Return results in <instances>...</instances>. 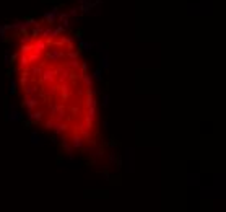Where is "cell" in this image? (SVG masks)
I'll list each match as a JSON object with an SVG mask.
<instances>
[{
    "mask_svg": "<svg viewBox=\"0 0 226 212\" xmlns=\"http://www.w3.org/2000/svg\"><path fill=\"white\" fill-rule=\"evenodd\" d=\"M78 43H80V47H83V49L86 51V52L93 51V47H94V43H86V41H83V39H80Z\"/></svg>",
    "mask_w": 226,
    "mask_h": 212,
    "instance_id": "7",
    "label": "cell"
},
{
    "mask_svg": "<svg viewBox=\"0 0 226 212\" xmlns=\"http://www.w3.org/2000/svg\"><path fill=\"white\" fill-rule=\"evenodd\" d=\"M8 121H12V122H21V121H23V114H21L20 111H16V109H10Z\"/></svg>",
    "mask_w": 226,
    "mask_h": 212,
    "instance_id": "3",
    "label": "cell"
},
{
    "mask_svg": "<svg viewBox=\"0 0 226 212\" xmlns=\"http://www.w3.org/2000/svg\"><path fill=\"white\" fill-rule=\"evenodd\" d=\"M5 64L10 65V51H5Z\"/></svg>",
    "mask_w": 226,
    "mask_h": 212,
    "instance_id": "22",
    "label": "cell"
},
{
    "mask_svg": "<svg viewBox=\"0 0 226 212\" xmlns=\"http://www.w3.org/2000/svg\"><path fill=\"white\" fill-rule=\"evenodd\" d=\"M85 119L90 121V122H94V119H96V108L88 106V113H86V116H85Z\"/></svg>",
    "mask_w": 226,
    "mask_h": 212,
    "instance_id": "5",
    "label": "cell"
},
{
    "mask_svg": "<svg viewBox=\"0 0 226 212\" xmlns=\"http://www.w3.org/2000/svg\"><path fill=\"white\" fill-rule=\"evenodd\" d=\"M10 93H12V95L16 93V82H15V80L10 82Z\"/></svg>",
    "mask_w": 226,
    "mask_h": 212,
    "instance_id": "16",
    "label": "cell"
},
{
    "mask_svg": "<svg viewBox=\"0 0 226 212\" xmlns=\"http://www.w3.org/2000/svg\"><path fill=\"white\" fill-rule=\"evenodd\" d=\"M86 67H88V64H86V62H83V64H81V73H85V70H86Z\"/></svg>",
    "mask_w": 226,
    "mask_h": 212,
    "instance_id": "23",
    "label": "cell"
},
{
    "mask_svg": "<svg viewBox=\"0 0 226 212\" xmlns=\"http://www.w3.org/2000/svg\"><path fill=\"white\" fill-rule=\"evenodd\" d=\"M99 62H101V67H103V69H109V57H107V54H103L101 55V61H99Z\"/></svg>",
    "mask_w": 226,
    "mask_h": 212,
    "instance_id": "10",
    "label": "cell"
},
{
    "mask_svg": "<svg viewBox=\"0 0 226 212\" xmlns=\"http://www.w3.org/2000/svg\"><path fill=\"white\" fill-rule=\"evenodd\" d=\"M44 129H47V131H49V129H52V131H54V127H55V126H57V121H54V119H49V121H46V122H44Z\"/></svg>",
    "mask_w": 226,
    "mask_h": 212,
    "instance_id": "12",
    "label": "cell"
},
{
    "mask_svg": "<svg viewBox=\"0 0 226 212\" xmlns=\"http://www.w3.org/2000/svg\"><path fill=\"white\" fill-rule=\"evenodd\" d=\"M91 77H93V80H96V82H101L103 80V69H101V67H98V69L93 72V75H91Z\"/></svg>",
    "mask_w": 226,
    "mask_h": 212,
    "instance_id": "9",
    "label": "cell"
},
{
    "mask_svg": "<svg viewBox=\"0 0 226 212\" xmlns=\"http://www.w3.org/2000/svg\"><path fill=\"white\" fill-rule=\"evenodd\" d=\"M64 31H65V28L62 26V25H59V26L54 29V36H59V34H62V33H64Z\"/></svg>",
    "mask_w": 226,
    "mask_h": 212,
    "instance_id": "15",
    "label": "cell"
},
{
    "mask_svg": "<svg viewBox=\"0 0 226 212\" xmlns=\"http://www.w3.org/2000/svg\"><path fill=\"white\" fill-rule=\"evenodd\" d=\"M77 12H78V7H75V8H70L68 16H75V18H77Z\"/></svg>",
    "mask_w": 226,
    "mask_h": 212,
    "instance_id": "20",
    "label": "cell"
},
{
    "mask_svg": "<svg viewBox=\"0 0 226 212\" xmlns=\"http://www.w3.org/2000/svg\"><path fill=\"white\" fill-rule=\"evenodd\" d=\"M33 51H34V54L41 55V54H42V51H46V41H44L42 38H41V39L36 38L34 44H33Z\"/></svg>",
    "mask_w": 226,
    "mask_h": 212,
    "instance_id": "1",
    "label": "cell"
},
{
    "mask_svg": "<svg viewBox=\"0 0 226 212\" xmlns=\"http://www.w3.org/2000/svg\"><path fill=\"white\" fill-rule=\"evenodd\" d=\"M41 33H42V28H41V26H34V29H33V36H31V38H38V36L41 34Z\"/></svg>",
    "mask_w": 226,
    "mask_h": 212,
    "instance_id": "14",
    "label": "cell"
},
{
    "mask_svg": "<svg viewBox=\"0 0 226 212\" xmlns=\"http://www.w3.org/2000/svg\"><path fill=\"white\" fill-rule=\"evenodd\" d=\"M31 144L33 145H42V140L38 136V132H31Z\"/></svg>",
    "mask_w": 226,
    "mask_h": 212,
    "instance_id": "8",
    "label": "cell"
},
{
    "mask_svg": "<svg viewBox=\"0 0 226 212\" xmlns=\"http://www.w3.org/2000/svg\"><path fill=\"white\" fill-rule=\"evenodd\" d=\"M57 15H59V8H57V7H54V8L51 10V12L44 13V20H46L47 23H54L55 18H57Z\"/></svg>",
    "mask_w": 226,
    "mask_h": 212,
    "instance_id": "2",
    "label": "cell"
},
{
    "mask_svg": "<svg viewBox=\"0 0 226 212\" xmlns=\"http://www.w3.org/2000/svg\"><path fill=\"white\" fill-rule=\"evenodd\" d=\"M81 80H83L85 85H86V88L93 87V77L91 75H88V73H81Z\"/></svg>",
    "mask_w": 226,
    "mask_h": 212,
    "instance_id": "6",
    "label": "cell"
},
{
    "mask_svg": "<svg viewBox=\"0 0 226 212\" xmlns=\"http://www.w3.org/2000/svg\"><path fill=\"white\" fill-rule=\"evenodd\" d=\"M103 2V0H94V2H93V5L96 7V5H99V3H101Z\"/></svg>",
    "mask_w": 226,
    "mask_h": 212,
    "instance_id": "24",
    "label": "cell"
},
{
    "mask_svg": "<svg viewBox=\"0 0 226 212\" xmlns=\"http://www.w3.org/2000/svg\"><path fill=\"white\" fill-rule=\"evenodd\" d=\"M39 57H41V55H38V54H31V55L28 57V62H29V64H33V62H36Z\"/></svg>",
    "mask_w": 226,
    "mask_h": 212,
    "instance_id": "17",
    "label": "cell"
},
{
    "mask_svg": "<svg viewBox=\"0 0 226 212\" xmlns=\"http://www.w3.org/2000/svg\"><path fill=\"white\" fill-rule=\"evenodd\" d=\"M29 51H33V46H31V44H26V43L21 44V47H20V52H21V54H28Z\"/></svg>",
    "mask_w": 226,
    "mask_h": 212,
    "instance_id": "13",
    "label": "cell"
},
{
    "mask_svg": "<svg viewBox=\"0 0 226 212\" xmlns=\"http://www.w3.org/2000/svg\"><path fill=\"white\" fill-rule=\"evenodd\" d=\"M68 57H70V59H78V51H70V52H68Z\"/></svg>",
    "mask_w": 226,
    "mask_h": 212,
    "instance_id": "19",
    "label": "cell"
},
{
    "mask_svg": "<svg viewBox=\"0 0 226 212\" xmlns=\"http://www.w3.org/2000/svg\"><path fill=\"white\" fill-rule=\"evenodd\" d=\"M60 23H62V26H64V28H68V26H70V23H68V16L62 18V20H60Z\"/></svg>",
    "mask_w": 226,
    "mask_h": 212,
    "instance_id": "18",
    "label": "cell"
},
{
    "mask_svg": "<svg viewBox=\"0 0 226 212\" xmlns=\"http://www.w3.org/2000/svg\"><path fill=\"white\" fill-rule=\"evenodd\" d=\"M72 147L73 148H83L85 147V139L80 136H73L72 137Z\"/></svg>",
    "mask_w": 226,
    "mask_h": 212,
    "instance_id": "4",
    "label": "cell"
},
{
    "mask_svg": "<svg viewBox=\"0 0 226 212\" xmlns=\"http://www.w3.org/2000/svg\"><path fill=\"white\" fill-rule=\"evenodd\" d=\"M28 65H29V62H28L26 54H21V57H20V69H26Z\"/></svg>",
    "mask_w": 226,
    "mask_h": 212,
    "instance_id": "11",
    "label": "cell"
},
{
    "mask_svg": "<svg viewBox=\"0 0 226 212\" xmlns=\"http://www.w3.org/2000/svg\"><path fill=\"white\" fill-rule=\"evenodd\" d=\"M78 3H85V2H91V0H77Z\"/></svg>",
    "mask_w": 226,
    "mask_h": 212,
    "instance_id": "25",
    "label": "cell"
},
{
    "mask_svg": "<svg viewBox=\"0 0 226 212\" xmlns=\"http://www.w3.org/2000/svg\"><path fill=\"white\" fill-rule=\"evenodd\" d=\"M107 105H109V96H107V95H103V106L107 108Z\"/></svg>",
    "mask_w": 226,
    "mask_h": 212,
    "instance_id": "21",
    "label": "cell"
}]
</instances>
